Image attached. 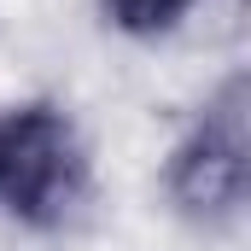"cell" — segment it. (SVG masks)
Masks as SVG:
<instances>
[{
	"instance_id": "obj_1",
	"label": "cell",
	"mask_w": 251,
	"mask_h": 251,
	"mask_svg": "<svg viewBox=\"0 0 251 251\" xmlns=\"http://www.w3.org/2000/svg\"><path fill=\"white\" fill-rule=\"evenodd\" d=\"M88 199L82 134L59 105H18L0 117V204L29 228H64Z\"/></svg>"
},
{
	"instance_id": "obj_2",
	"label": "cell",
	"mask_w": 251,
	"mask_h": 251,
	"mask_svg": "<svg viewBox=\"0 0 251 251\" xmlns=\"http://www.w3.org/2000/svg\"><path fill=\"white\" fill-rule=\"evenodd\" d=\"M170 199L193 222H228L246 204V82H222L170 158Z\"/></svg>"
},
{
	"instance_id": "obj_3",
	"label": "cell",
	"mask_w": 251,
	"mask_h": 251,
	"mask_svg": "<svg viewBox=\"0 0 251 251\" xmlns=\"http://www.w3.org/2000/svg\"><path fill=\"white\" fill-rule=\"evenodd\" d=\"M100 6L123 35H170L193 12V0H100Z\"/></svg>"
}]
</instances>
